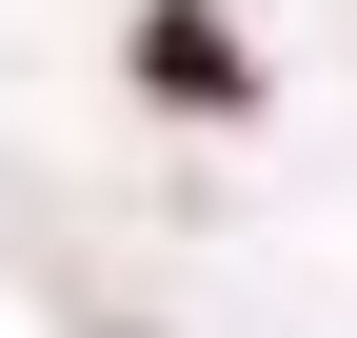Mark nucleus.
Returning <instances> with one entry per match:
<instances>
[{
	"mask_svg": "<svg viewBox=\"0 0 357 338\" xmlns=\"http://www.w3.org/2000/svg\"><path fill=\"white\" fill-rule=\"evenodd\" d=\"M139 80H159V100H199V119H238V100H258L238 20H199V0H159V20H139Z\"/></svg>",
	"mask_w": 357,
	"mask_h": 338,
	"instance_id": "nucleus-1",
	"label": "nucleus"
}]
</instances>
